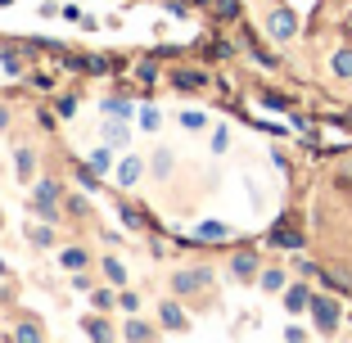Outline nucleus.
I'll use <instances>...</instances> for the list:
<instances>
[{"mask_svg":"<svg viewBox=\"0 0 352 343\" xmlns=\"http://www.w3.org/2000/svg\"><path fill=\"white\" fill-rule=\"evenodd\" d=\"M212 10H217V19H235V14H239V0H217Z\"/></svg>","mask_w":352,"mask_h":343,"instance_id":"393cba45","label":"nucleus"},{"mask_svg":"<svg viewBox=\"0 0 352 343\" xmlns=\"http://www.w3.org/2000/svg\"><path fill=\"white\" fill-rule=\"evenodd\" d=\"M230 271H235L239 280H253V276H258V253H253V249L235 253V258H230Z\"/></svg>","mask_w":352,"mask_h":343,"instance_id":"423d86ee","label":"nucleus"},{"mask_svg":"<svg viewBox=\"0 0 352 343\" xmlns=\"http://www.w3.org/2000/svg\"><path fill=\"white\" fill-rule=\"evenodd\" d=\"M82 190H100V177H95V172H86V167H82Z\"/></svg>","mask_w":352,"mask_h":343,"instance_id":"c756f323","label":"nucleus"},{"mask_svg":"<svg viewBox=\"0 0 352 343\" xmlns=\"http://www.w3.org/2000/svg\"><path fill=\"white\" fill-rule=\"evenodd\" d=\"M307 302H311V289H307V285H289V289H285V307H289V312H302Z\"/></svg>","mask_w":352,"mask_h":343,"instance_id":"6e6552de","label":"nucleus"},{"mask_svg":"<svg viewBox=\"0 0 352 343\" xmlns=\"http://www.w3.org/2000/svg\"><path fill=\"white\" fill-rule=\"evenodd\" d=\"M91 302H95V307H113L118 294H113V289H91Z\"/></svg>","mask_w":352,"mask_h":343,"instance_id":"b1692460","label":"nucleus"},{"mask_svg":"<svg viewBox=\"0 0 352 343\" xmlns=\"http://www.w3.org/2000/svg\"><path fill=\"white\" fill-rule=\"evenodd\" d=\"M172 172V149H158L154 154V177H167Z\"/></svg>","mask_w":352,"mask_h":343,"instance_id":"412c9836","label":"nucleus"},{"mask_svg":"<svg viewBox=\"0 0 352 343\" xmlns=\"http://www.w3.org/2000/svg\"><path fill=\"white\" fill-rule=\"evenodd\" d=\"M271 244H280V249H302V235H294L289 226H271Z\"/></svg>","mask_w":352,"mask_h":343,"instance_id":"f8f14e48","label":"nucleus"},{"mask_svg":"<svg viewBox=\"0 0 352 343\" xmlns=\"http://www.w3.org/2000/svg\"><path fill=\"white\" fill-rule=\"evenodd\" d=\"M158 316H163V325H167V330H172V334H186V330H190L186 312H181V302H172V298H167L163 307H158Z\"/></svg>","mask_w":352,"mask_h":343,"instance_id":"39448f33","label":"nucleus"},{"mask_svg":"<svg viewBox=\"0 0 352 343\" xmlns=\"http://www.w3.org/2000/svg\"><path fill=\"white\" fill-rule=\"evenodd\" d=\"M258 280H262V289H267V294H280V289H285V271L267 267V271H262V276H258Z\"/></svg>","mask_w":352,"mask_h":343,"instance_id":"2eb2a0df","label":"nucleus"},{"mask_svg":"<svg viewBox=\"0 0 352 343\" xmlns=\"http://www.w3.org/2000/svg\"><path fill=\"white\" fill-rule=\"evenodd\" d=\"M158 122H163L158 109H140V126H145V131H158Z\"/></svg>","mask_w":352,"mask_h":343,"instance_id":"a878e982","label":"nucleus"},{"mask_svg":"<svg viewBox=\"0 0 352 343\" xmlns=\"http://www.w3.org/2000/svg\"><path fill=\"white\" fill-rule=\"evenodd\" d=\"M267 32H271V41H294V36H298V19H294L289 10H271Z\"/></svg>","mask_w":352,"mask_h":343,"instance_id":"7ed1b4c3","label":"nucleus"},{"mask_svg":"<svg viewBox=\"0 0 352 343\" xmlns=\"http://www.w3.org/2000/svg\"><path fill=\"white\" fill-rule=\"evenodd\" d=\"M104 280H109V285H118V289H122V285H126V267H122V262H118V258H104Z\"/></svg>","mask_w":352,"mask_h":343,"instance_id":"ddd939ff","label":"nucleus"},{"mask_svg":"<svg viewBox=\"0 0 352 343\" xmlns=\"http://www.w3.org/2000/svg\"><path fill=\"white\" fill-rule=\"evenodd\" d=\"M28 239L36 244V249H50V244H54V230L50 226H28Z\"/></svg>","mask_w":352,"mask_h":343,"instance_id":"a211bd4d","label":"nucleus"},{"mask_svg":"<svg viewBox=\"0 0 352 343\" xmlns=\"http://www.w3.org/2000/svg\"><path fill=\"white\" fill-rule=\"evenodd\" d=\"M77 113V100H73V95H63V100H59V118H73Z\"/></svg>","mask_w":352,"mask_h":343,"instance_id":"c85d7f7f","label":"nucleus"},{"mask_svg":"<svg viewBox=\"0 0 352 343\" xmlns=\"http://www.w3.org/2000/svg\"><path fill=\"white\" fill-rule=\"evenodd\" d=\"M5 5H14V0H0V10H5Z\"/></svg>","mask_w":352,"mask_h":343,"instance_id":"473e14b6","label":"nucleus"},{"mask_svg":"<svg viewBox=\"0 0 352 343\" xmlns=\"http://www.w3.org/2000/svg\"><path fill=\"white\" fill-rule=\"evenodd\" d=\"M204 122L208 118L199 113V109H186V113H181V126H186V131H204Z\"/></svg>","mask_w":352,"mask_h":343,"instance_id":"aec40b11","label":"nucleus"},{"mask_svg":"<svg viewBox=\"0 0 352 343\" xmlns=\"http://www.w3.org/2000/svg\"><path fill=\"white\" fill-rule=\"evenodd\" d=\"M330 73L339 77V82H352V45L334 50V59H330Z\"/></svg>","mask_w":352,"mask_h":343,"instance_id":"0eeeda50","label":"nucleus"},{"mask_svg":"<svg viewBox=\"0 0 352 343\" xmlns=\"http://www.w3.org/2000/svg\"><path fill=\"white\" fill-rule=\"evenodd\" d=\"M0 271H5V262H0Z\"/></svg>","mask_w":352,"mask_h":343,"instance_id":"72a5a7b5","label":"nucleus"},{"mask_svg":"<svg viewBox=\"0 0 352 343\" xmlns=\"http://www.w3.org/2000/svg\"><path fill=\"white\" fill-rule=\"evenodd\" d=\"M86 334H91V339H109L113 330H109V325H104L100 316H91V321H86Z\"/></svg>","mask_w":352,"mask_h":343,"instance_id":"5701e85b","label":"nucleus"},{"mask_svg":"<svg viewBox=\"0 0 352 343\" xmlns=\"http://www.w3.org/2000/svg\"><path fill=\"white\" fill-rule=\"evenodd\" d=\"M118 212H122L126 226H140V212H135V208H118Z\"/></svg>","mask_w":352,"mask_h":343,"instance_id":"7c9ffc66","label":"nucleus"},{"mask_svg":"<svg viewBox=\"0 0 352 343\" xmlns=\"http://www.w3.org/2000/svg\"><path fill=\"white\" fill-rule=\"evenodd\" d=\"M104 118H131L135 113V104H126V100H104Z\"/></svg>","mask_w":352,"mask_h":343,"instance_id":"dca6fc26","label":"nucleus"},{"mask_svg":"<svg viewBox=\"0 0 352 343\" xmlns=\"http://www.w3.org/2000/svg\"><path fill=\"white\" fill-rule=\"evenodd\" d=\"M5 126H10V109L0 104V131H5Z\"/></svg>","mask_w":352,"mask_h":343,"instance_id":"2f4dec72","label":"nucleus"},{"mask_svg":"<svg viewBox=\"0 0 352 343\" xmlns=\"http://www.w3.org/2000/svg\"><path fill=\"white\" fill-rule=\"evenodd\" d=\"M122 334H126V339H135V343H140V339H154V325H149V321H135V316H131V321L122 325Z\"/></svg>","mask_w":352,"mask_h":343,"instance_id":"4468645a","label":"nucleus"},{"mask_svg":"<svg viewBox=\"0 0 352 343\" xmlns=\"http://www.w3.org/2000/svg\"><path fill=\"white\" fill-rule=\"evenodd\" d=\"M59 262H63L68 271H86V249H63Z\"/></svg>","mask_w":352,"mask_h":343,"instance_id":"f3484780","label":"nucleus"},{"mask_svg":"<svg viewBox=\"0 0 352 343\" xmlns=\"http://www.w3.org/2000/svg\"><path fill=\"white\" fill-rule=\"evenodd\" d=\"M104 145H109V149H126V145H131V131L118 126V122H109V126H104Z\"/></svg>","mask_w":352,"mask_h":343,"instance_id":"9d476101","label":"nucleus"},{"mask_svg":"<svg viewBox=\"0 0 352 343\" xmlns=\"http://www.w3.org/2000/svg\"><path fill=\"white\" fill-rule=\"evenodd\" d=\"M226 149H230V131L217 126V131H212V154H226Z\"/></svg>","mask_w":352,"mask_h":343,"instance_id":"4be33fe9","label":"nucleus"},{"mask_svg":"<svg viewBox=\"0 0 352 343\" xmlns=\"http://www.w3.org/2000/svg\"><path fill=\"white\" fill-rule=\"evenodd\" d=\"M113 177H118V186H122V190H131V186H140V177H145V163H140V158H122Z\"/></svg>","mask_w":352,"mask_h":343,"instance_id":"20e7f679","label":"nucleus"},{"mask_svg":"<svg viewBox=\"0 0 352 343\" xmlns=\"http://www.w3.org/2000/svg\"><path fill=\"white\" fill-rule=\"evenodd\" d=\"M14 167H19V181H32L36 177V154H32V149H19V154H14Z\"/></svg>","mask_w":352,"mask_h":343,"instance_id":"9b49d317","label":"nucleus"},{"mask_svg":"<svg viewBox=\"0 0 352 343\" xmlns=\"http://www.w3.org/2000/svg\"><path fill=\"white\" fill-rule=\"evenodd\" d=\"M91 167H95V172H113V154H109V145L91 154Z\"/></svg>","mask_w":352,"mask_h":343,"instance_id":"6ab92c4d","label":"nucleus"},{"mask_svg":"<svg viewBox=\"0 0 352 343\" xmlns=\"http://www.w3.org/2000/svg\"><path fill=\"white\" fill-rule=\"evenodd\" d=\"M195 239H212V244H217V239H230V226L226 221H199Z\"/></svg>","mask_w":352,"mask_h":343,"instance_id":"1a4fd4ad","label":"nucleus"},{"mask_svg":"<svg viewBox=\"0 0 352 343\" xmlns=\"http://www.w3.org/2000/svg\"><path fill=\"white\" fill-rule=\"evenodd\" d=\"M14 339L32 343V339H41V330H36V325H19V330H14Z\"/></svg>","mask_w":352,"mask_h":343,"instance_id":"bb28decb","label":"nucleus"},{"mask_svg":"<svg viewBox=\"0 0 352 343\" xmlns=\"http://www.w3.org/2000/svg\"><path fill=\"white\" fill-rule=\"evenodd\" d=\"M208 280H212V271H208V267H190V271H176V276H172V294H176V298H186V294L204 289Z\"/></svg>","mask_w":352,"mask_h":343,"instance_id":"f03ea898","label":"nucleus"},{"mask_svg":"<svg viewBox=\"0 0 352 343\" xmlns=\"http://www.w3.org/2000/svg\"><path fill=\"white\" fill-rule=\"evenodd\" d=\"M0 63H5V73H23V63H19V54H0Z\"/></svg>","mask_w":352,"mask_h":343,"instance_id":"cd10ccee","label":"nucleus"},{"mask_svg":"<svg viewBox=\"0 0 352 343\" xmlns=\"http://www.w3.org/2000/svg\"><path fill=\"white\" fill-rule=\"evenodd\" d=\"M307 312H311V321H316V330H321V334H334V330H339V302H334V298L311 294Z\"/></svg>","mask_w":352,"mask_h":343,"instance_id":"f257e3e1","label":"nucleus"}]
</instances>
